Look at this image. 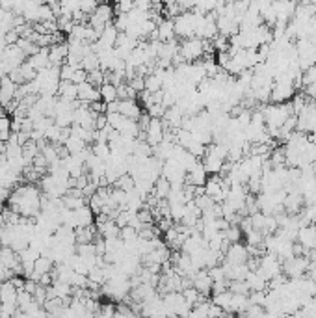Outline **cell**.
Wrapping results in <instances>:
<instances>
[{"instance_id": "1", "label": "cell", "mask_w": 316, "mask_h": 318, "mask_svg": "<svg viewBox=\"0 0 316 318\" xmlns=\"http://www.w3.org/2000/svg\"><path fill=\"white\" fill-rule=\"evenodd\" d=\"M166 136V125H164V121L160 119V117H151V121H149V125L145 128V142L149 145H153V147H157L158 143L164 140Z\"/></svg>"}, {"instance_id": "2", "label": "cell", "mask_w": 316, "mask_h": 318, "mask_svg": "<svg viewBox=\"0 0 316 318\" xmlns=\"http://www.w3.org/2000/svg\"><path fill=\"white\" fill-rule=\"evenodd\" d=\"M248 248L244 244H240V242L229 244L225 255H223V261L229 262V264H242V262H248Z\"/></svg>"}, {"instance_id": "3", "label": "cell", "mask_w": 316, "mask_h": 318, "mask_svg": "<svg viewBox=\"0 0 316 318\" xmlns=\"http://www.w3.org/2000/svg\"><path fill=\"white\" fill-rule=\"evenodd\" d=\"M192 283H193V286H195L203 296H206V298L212 294V285H214V281H212L208 270H203V268L197 270V272L193 273Z\"/></svg>"}, {"instance_id": "4", "label": "cell", "mask_w": 316, "mask_h": 318, "mask_svg": "<svg viewBox=\"0 0 316 318\" xmlns=\"http://www.w3.org/2000/svg\"><path fill=\"white\" fill-rule=\"evenodd\" d=\"M15 91H17V84L10 79V75L0 77V104L4 108L15 99Z\"/></svg>"}, {"instance_id": "5", "label": "cell", "mask_w": 316, "mask_h": 318, "mask_svg": "<svg viewBox=\"0 0 316 318\" xmlns=\"http://www.w3.org/2000/svg\"><path fill=\"white\" fill-rule=\"evenodd\" d=\"M79 99L80 101H86V102H95V101H101V91L97 86L90 84L88 80L79 84Z\"/></svg>"}, {"instance_id": "6", "label": "cell", "mask_w": 316, "mask_h": 318, "mask_svg": "<svg viewBox=\"0 0 316 318\" xmlns=\"http://www.w3.org/2000/svg\"><path fill=\"white\" fill-rule=\"evenodd\" d=\"M119 114L138 121L142 115V108L138 106V102L134 99H119Z\"/></svg>"}, {"instance_id": "7", "label": "cell", "mask_w": 316, "mask_h": 318, "mask_svg": "<svg viewBox=\"0 0 316 318\" xmlns=\"http://www.w3.org/2000/svg\"><path fill=\"white\" fill-rule=\"evenodd\" d=\"M155 37H158V41H171L175 35V24L173 21H160L158 28L155 30Z\"/></svg>"}, {"instance_id": "8", "label": "cell", "mask_w": 316, "mask_h": 318, "mask_svg": "<svg viewBox=\"0 0 316 318\" xmlns=\"http://www.w3.org/2000/svg\"><path fill=\"white\" fill-rule=\"evenodd\" d=\"M75 222H77V227H86V225L93 223V210L90 205L75 208Z\"/></svg>"}, {"instance_id": "9", "label": "cell", "mask_w": 316, "mask_h": 318, "mask_svg": "<svg viewBox=\"0 0 316 318\" xmlns=\"http://www.w3.org/2000/svg\"><path fill=\"white\" fill-rule=\"evenodd\" d=\"M171 190V182L164 177V175H160V179L155 181V188H153V193L157 195L158 199H166L168 197V193Z\"/></svg>"}, {"instance_id": "10", "label": "cell", "mask_w": 316, "mask_h": 318, "mask_svg": "<svg viewBox=\"0 0 316 318\" xmlns=\"http://www.w3.org/2000/svg\"><path fill=\"white\" fill-rule=\"evenodd\" d=\"M162 86H164V79L157 75V73H151V75H147L145 77V90L151 91V93H157V91L162 90Z\"/></svg>"}, {"instance_id": "11", "label": "cell", "mask_w": 316, "mask_h": 318, "mask_svg": "<svg viewBox=\"0 0 316 318\" xmlns=\"http://www.w3.org/2000/svg\"><path fill=\"white\" fill-rule=\"evenodd\" d=\"M99 91H101V99L104 102H112L117 99V86H113L110 82H104Z\"/></svg>"}, {"instance_id": "12", "label": "cell", "mask_w": 316, "mask_h": 318, "mask_svg": "<svg viewBox=\"0 0 316 318\" xmlns=\"http://www.w3.org/2000/svg\"><path fill=\"white\" fill-rule=\"evenodd\" d=\"M91 149H93V153H95L102 162H108L110 155H112V149H110V143H108V142H95V145Z\"/></svg>"}, {"instance_id": "13", "label": "cell", "mask_w": 316, "mask_h": 318, "mask_svg": "<svg viewBox=\"0 0 316 318\" xmlns=\"http://www.w3.org/2000/svg\"><path fill=\"white\" fill-rule=\"evenodd\" d=\"M54 266H52V259L50 257H47V255H39L34 262V270L39 273H47L50 272Z\"/></svg>"}, {"instance_id": "14", "label": "cell", "mask_w": 316, "mask_h": 318, "mask_svg": "<svg viewBox=\"0 0 316 318\" xmlns=\"http://www.w3.org/2000/svg\"><path fill=\"white\" fill-rule=\"evenodd\" d=\"M88 82L93 84V86H97V88H101L102 84H104V71H102L101 67L90 71V73H88Z\"/></svg>"}, {"instance_id": "15", "label": "cell", "mask_w": 316, "mask_h": 318, "mask_svg": "<svg viewBox=\"0 0 316 318\" xmlns=\"http://www.w3.org/2000/svg\"><path fill=\"white\" fill-rule=\"evenodd\" d=\"M73 73H75L73 65H69V64H62L60 65V80H71L73 79Z\"/></svg>"}, {"instance_id": "16", "label": "cell", "mask_w": 316, "mask_h": 318, "mask_svg": "<svg viewBox=\"0 0 316 318\" xmlns=\"http://www.w3.org/2000/svg\"><path fill=\"white\" fill-rule=\"evenodd\" d=\"M86 80H88V71H86V69H75L71 82H75V84H82V82H86Z\"/></svg>"}, {"instance_id": "17", "label": "cell", "mask_w": 316, "mask_h": 318, "mask_svg": "<svg viewBox=\"0 0 316 318\" xmlns=\"http://www.w3.org/2000/svg\"><path fill=\"white\" fill-rule=\"evenodd\" d=\"M97 315H101V317H112V315H115V305L113 303H102L99 307V311H97Z\"/></svg>"}]
</instances>
